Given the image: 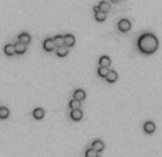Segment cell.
<instances>
[{"instance_id": "obj_13", "label": "cell", "mask_w": 162, "mask_h": 157, "mask_svg": "<svg viewBox=\"0 0 162 157\" xmlns=\"http://www.w3.org/2000/svg\"><path fill=\"white\" fill-rule=\"evenodd\" d=\"M105 78H107L108 83H115L118 80V73L115 70H110V73H108V76Z\"/></svg>"}, {"instance_id": "obj_8", "label": "cell", "mask_w": 162, "mask_h": 157, "mask_svg": "<svg viewBox=\"0 0 162 157\" xmlns=\"http://www.w3.org/2000/svg\"><path fill=\"white\" fill-rule=\"evenodd\" d=\"M18 41L23 43V45H29L30 41H31V36H30L29 33H20V36H18Z\"/></svg>"}, {"instance_id": "obj_2", "label": "cell", "mask_w": 162, "mask_h": 157, "mask_svg": "<svg viewBox=\"0 0 162 157\" xmlns=\"http://www.w3.org/2000/svg\"><path fill=\"white\" fill-rule=\"evenodd\" d=\"M118 30L122 32V33H128L131 30V22L128 19H121L118 22Z\"/></svg>"}, {"instance_id": "obj_10", "label": "cell", "mask_w": 162, "mask_h": 157, "mask_svg": "<svg viewBox=\"0 0 162 157\" xmlns=\"http://www.w3.org/2000/svg\"><path fill=\"white\" fill-rule=\"evenodd\" d=\"M44 114H46V113H44V110H43L41 107L34 108V110H33V117L36 120H41L43 117H44Z\"/></svg>"}, {"instance_id": "obj_15", "label": "cell", "mask_w": 162, "mask_h": 157, "mask_svg": "<svg viewBox=\"0 0 162 157\" xmlns=\"http://www.w3.org/2000/svg\"><path fill=\"white\" fill-rule=\"evenodd\" d=\"M4 53L7 54V56H13V54H16V47H14V45H6L4 46Z\"/></svg>"}, {"instance_id": "obj_1", "label": "cell", "mask_w": 162, "mask_h": 157, "mask_svg": "<svg viewBox=\"0 0 162 157\" xmlns=\"http://www.w3.org/2000/svg\"><path fill=\"white\" fill-rule=\"evenodd\" d=\"M136 46H138V50H140L142 54H154L159 47V41L155 34L142 33L140 37H138Z\"/></svg>"}, {"instance_id": "obj_12", "label": "cell", "mask_w": 162, "mask_h": 157, "mask_svg": "<svg viewBox=\"0 0 162 157\" xmlns=\"http://www.w3.org/2000/svg\"><path fill=\"white\" fill-rule=\"evenodd\" d=\"M64 41H66V46L73 47V46L75 45V37H74L73 34H66V36H64Z\"/></svg>"}, {"instance_id": "obj_9", "label": "cell", "mask_w": 162, "mask_h": 157, "mask_svg": "<svg viewBox=\"0 0 162 157\" xmlns=\"http://www.w3.org/2000/svg\"><path fill=\"white\" fill-rule=\"evenodd\" d=\"M99 66H101V67H110L111 66V59L108 56H101L99 57Z\"/></svg>"}, {"instance_id": "obj_11", "label": "cell", "mask_w": 162, "mask_h": 157, "mask_svg": "<svg viewBox=\"0 0 162 157\" xmlns=\"http://www.w3.org/2000/svg\"><path fill=\"white\" fill-rule=\"evenodd\" d=\"M73 99H75V100H80V101H83L85 99V91L83 89H77L75 91H74V97Z\"/></svg>"}, {"instance_id": "obj_5", "label": "cell", "mask_w": 162, "mask_h": 157, "mask_svg": "<svg viewBox=\"0 0 162 157\" xmlns=\"http://www.w3.org/2000/svg\"><path fill=\"white\" fill-rule=\"evenodd\" d=\"M155 123L154 121H147V123L144 124V131L145 133H147V134H152V133H154L155 131Z\"/></svg>"}, {"instance_id": "obj_20", "label": "cell", "mask_w": 162, "mask_h": 157, "mask_svg": "<svg viewBox=\"0 0 162 157\" xmlns=\"http://www.w3.org/2000/svg\"><path fill=\"white\" fill-rule=\"evenodd\" d=\"M107 19V13H104V11L99 10L98 13H95V20L97 22H104V20Z\"/></svg>"}, {"instance_id": "obj_7", "label": "cell", "mask_w": 162, "mask_h": 157, "mask_svg": "<svg viewBox=\"0 0 162 157\" xmlns=\"http://www.w3.org/2000/svg\"><path fill=\"white\" fill-rule=\"evenodd\" d=\"M16 47V54H24L27 50V45H23V43H20V41H17L14 45Z\"/></svg>"}, {"instance_id": "obj_6", "label": "cell", "mask_w": 162, "mask_h": 157, "mask_svg": "<svg viewBox=\"0 0 162 157\" xmlns=\"http://www.w3.org/2000/svg\"><path fill=\"white\" fill-rule=\"evenodd\" d=\"M68 49H70V47H68V46H66V45L57 47V49H55V52H57V56H59V57L67 56V54H68Z\"/></svg>"}, {"instance_id": "obj_24", "label": "cell", "mask_w": 162, "mask_h": 157, "mask_svg": "<svg viewBox=\"0 0 162 157\" xmlns=\"http://www.w3.org/2000/svg\"><path fill=\"white\" fill-rule=\"evenodd\" d=\"M110 2H114V3H118V2H119V0H110Z\"/></svg>"}, {"instance_id": "obj_22", "label": "cell", "mask_w": 162, "mask_h": 157, "mask_svg": "<svg viewBox=\"0 0 162 157\" xmlns=\"http://www.w3.org/2000/svg\"><path fill=\"white\" fill-rule=\"evenodd\" d=\"M98 154H99L98 151H97V150H94L92 147L85 151V157H98Z\"/></svg>"}, {"instance_id": "obj_17", "label": "cell", "mask_w": 162, "mask_h": 157, "mask_svg": "<svg viewBox=\"0 0 162 157\" xmlns=\"http://www.w3.org/2000/svg\"><path fill=\"white\" fill-rule=\"evenodd\" d=\"M68 106H70L71 110H77V108L81 107V101H80V100H75V99H73V100L68 103Z\"/></svg>"}, {"instance_id": "obj_14", "label": "cell", "mask_w": 162, "mask_h": 157, "mask_svg": "<svg viewBox=\"0 0 162 157\" xmlns=\"http://www.w3.org/2000/svg\"><path fill=\"white\" fill-rule=\"evenodd\" d=\"M92 149L94 150H97V151H98V153H101V151H103L104 150V147H105V144H104L103 142H101V140H95V142L92 143Z\"/></svg>"}, {"instance_id": "obj_23", "label": "cell", "mask_w": 162, "mask_h": 157, "mask_svg": "<svg viewBox=\"0 0 162 157\" xmlns=\"http://www.w3.org/2000/svg\"><path fill=\"white\" fill-rule=\"evenodd\" d=\"M92 10H94V13H98V11H99V6H94Z\"/></svg>"}, {"instance_id": "obj_21", "label": "cell", "mask_w": 162, "mask_h": 157, "mask_svg": "<svg viewBox=\"0 0 162 157\" xmlns=\"http://www.w3.org/2000/svg\"><path fill=\"white\" fill-rule=\"evenodd\" d=\"M9 114H10V112H9V108L7 107H2L0 108V119H7Z\"/></svg>"}, {"instance_id": "obj_19", "label": "cell", "mask_w": 162, "mask_h": 157, "mask_svg": "<svg viewBox=\"0 0 162 157\" xmlns=\"http://www.w3.org/2000/svg\"><path fill=\"white\" fill-rule=\"evenodd\" d=\"M53 39H54V43L57 45V47L66 45V41H64V36H55V37H53Z\"/></svg>"}, {"instance_id": "obj_16", "label": "cell", "mask_w": 162, "mask_h": 157, "mask_svg": "<svg viewBox=\"0 0 162 157\" xmlns=\"http://www.w3.org/2000/svg\"><path fill=\"white\" fill-rule=\"evenodd\" d=\"M98 6H99V10L104 11V13H108V11L111 10V4L108 3V2H101Z\"/></svg>"}, {"instance_id": "obj_4", "label": "cell", "mask_w": 162, "mask_h": 157, "mask_svg": "<svg viewBox=\"0 0 162 157\" xmlns=\"http://www.w3.org/2000/svg\"><path fill=\"white\" fill-rule=\"evenodd\" d=\"M70 117L74 120V121H80V120L83 119V112H81V108H77V110H71Z\"/></svg>"}, {"instance_id": "obj_18", "label": "cell", "mask_w": 162, "mask_h": 157, "mask_svg": "<svg viewBox=\"0 0 162 157\" xmlns=\"http://www.w3.org/2000/svg\"><path fill=\"white\" fill-rule=\"evenodd\" d=\"M108 73H110V70H108V67H101V66H99L98 67V76L99 77H107L108 76Z\"/></svg>"}, {"instance_id": "obj_3", "label": "cell", "mask_w": 162, "mask_h": 157, "mask_svg": "<svg viewBox=\"0 0 162 157\" xmlns=\"http://www.w3.org/2000/svg\"><path fill=\"white\" fill-rule=\"evenodd\" d=\"M43 47H44L46 52H54L57 49V45L54 43V39H46L44 43H43Z\"/></svg>"}]
</instances>
